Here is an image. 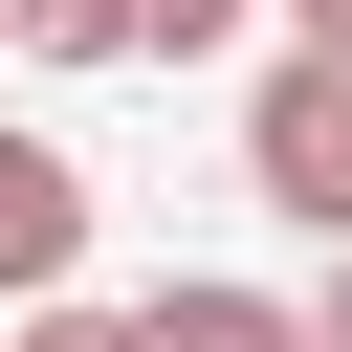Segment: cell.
Returning a JSON list of instances; mask_svg holds the SVG:
<instances>
[{
  "label": "cell",
  "instance_id": "cell-1",
  "mask_svg": "<svg viewBox=\"0 0 352 352\" xmlns=\"http://www.w3.org/2000/svg\"><path fill=\"white\" fill-rule=\"evenodd\" d=\"M242 176H264L308 242H352V44H286V66L242 88Z\"/></svg>",
  "mask_w": 352,
  "mask_h": 352
},
{
  "label": "cell",
  "instance_id": "cell-2",
  "mask_svg": "<svg viewBox=\"0 0 352 352\" xmlns=\"http://www.w3.org/2000/svg\"><path fill=\"white\" fill-rule=\"evenodd\" d=\"M22 286H88V154L66 132H0V308Z\"/></svg>",
  "mask_w": 352,
  "mask_h": 352
},
{
  "label": "cell",
  "instance_id": "cell-3",
  "mask_svg": "<svg viewBox=\"0 0 352 352\" xmlns=\"http://www.w3.org/2000/svg\"><path fill=\"white\" fill-rule=\"evenodd\" d=\"M132 330L154 352H308V308H264V286H154Z\"/></svg>",
  "mask_w": 352,
  "mask_h": 352
},
{
  "label": "cell",
  "instance_id": "cell-4",
  "mask_svg": "<svg viewBox=\"0 0 352 352\" xmlns=\"http://www.w3.org/2000/svg\"><path fill=\"white\" fill-rule=\"evenodd\" d=\"M22 66H132V0H0Z\"/></svg>",
  "mask_w": 352,
  "mask_h": 352
},
{
  "label": "cell",
  "instance_id": "cell-5",
  "mask_svg": "<svg viewBox=\"0 0 352 352\" xmlns=\"http://www.w3.org/2000/svg\"><path fill=\"white\" fill-rule=\"evenodd\" d=\"M22 352H154L132 308H88V286H22Z\"/></svg>",
  "mask_w": 352,
  "mask_h": 352
},
{
  "label": "cell",
  "instance_id": "cell-6",
  "mask_svg": "<svg viewBox=\"0 0 352 352\" xmlns=\"http://www.w3.org/2000/svg\"><path fill=\"white\" fill-rule=\"evenodd\" d=\"M220 22H242V0H132V66H198Z\"/></svg>",
  "mask_w": 352,
  "mask_h": 352
},
{
  "label": "cell",
  "instance_id": "cell-7",
  "mask_svg": "<svg viewBox=\"0 0 352 352\" xmlns=\"http://www.w3.org/2000/svg\"><path fill=\"white\" fill-rule=\"evenodd\" d=\"M308 352H352V242H330V286H308Z\"/></svg>",
  "mask_w": 352,
  "mask_h": 352
},
{
  "label": "cell",
  "instance_id": "cell-8",
  "mask_svg": "<svg viewBox=\"0 0 352 352\" xmlns=\"http://www.w3.org/2000/svg\"><path fill=\"white\" fill-rule=\"evenodd\" d=\"M286 44H352V0H286Z\"/></svg>",
  "mask_w": 352,
  "mask_h": 352
}]
</instances>
